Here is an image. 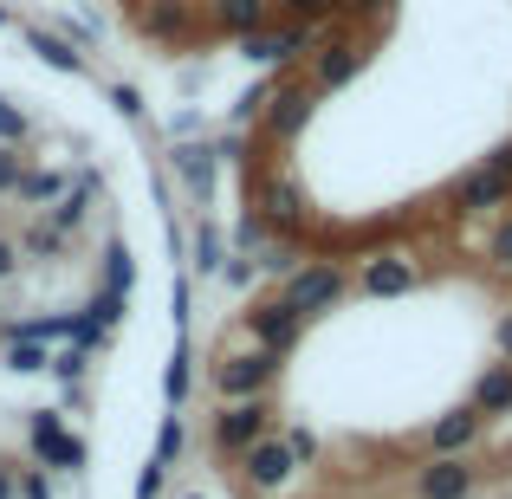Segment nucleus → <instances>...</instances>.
<instances>
[{
	"instance_id": "nucleus-12",
	"label": "nucleus",
	"mask_w": 512,
	"mask_h": 499,
	"mask_svg": "<svg viewBox=\"0 0 512 499\" xmlns=\"http://www.w3.org/2000/svg\"><path fill=\"white\" fill-rule=\"evenodd\" d=\"M253 214H260L273 234H299L305 227V188L292 175H266L260 195H253Z\"/></svg>"
},
{
	"instance_id": "nucleus-8",
	"label": "nucleus",
	"mask_w": 512,
	"mask_h": 499,
	"mask_svg": "<svg viewBox=\"0 0 512 499\" xmlns=\"http://www.w3.org/2000/svg\"><path fill=\"white\" fill-rule=\"evenodd\" d=\"M240 325H247V337H253L260 350L286 357V350L305 337V312H292L286 299H260V305H247V312H240Z\"/></svg>"
},
{
	"instance_id": "nucleus-7",
	"label": "nucleus",
	"mask_w": 512,
	"mask_h": 499,
	"mask_svg": "<svg viewBox=\"0 0 512 499\" xmlns=\"http://www.w3.org/2000/svg\"><path fill=\"white\" fill-rule=\"evenodd\" d=\"M415 286H422V273H415L409 253H370V260H363V273H357V299H370V305L409 299Z\"/></svg>"
},
{
	"instance_id": "nucleus-1",
	"label": "nucleus",
	"mask_w": 512,
	"mask_h": 499,
	"mask_svg": "<svg viewBox=\"0 0 512 499\" xmlns=\"http://www.w3.org/2000/svg\"><path fill=\"white\" fill-rule=\"evenodd\" d=\"M26 448H33V467H46V474H85V461H91L85 435H72L59 409L26 415Z\"/></svg>"
},
{
	"instance_id": "nucleus-19",
	"label": "nucleus",
	"mask_w": 512,
	"mask_h": 499,
	"mask_svg": "<svg viewBox=\"0 0 512 499\" xmlns=\"http://www.w3.org/2000/svg\"><path fill=\"white\" fill-rule=\"evenodd\" d=\"M208 13H214V26H221L227 39L273 26V0H208Z\"/></svg>"
},
{
	"instance_id": "nucleus-16",
	"label": "nucleus",
	"mask_w": 512,
	"mask_h": 499,
	"mask_svg": "<svg viewBox=\"0 0 512 499\" xmlns=\"http://www.w3.org/2000/svg\"><path fill=\"white\" fill-rule=\"evenodd\" d=\"M137 33L156 39V46H182V39L195 33V0H143Z\"/></svg>"
},
{
	"instance_id": "nucleus-28",
	"label": "nucleus",
	"mask_w": 512,
	"mask_h": 499,
	"mask_svg": "<svg viewBox=\"0 0 512 499\" xmlns=\"http://www.w3.org/2000/svg\"><path fill=\"white\" fill-rule=\"evenodd\" d=\"M175 454H182V415H163V428H156V454L150 461H163V467H175Z\"/></svg>"
},
{
	"instance_id": "nucleus-34",
	"label": "nucleus",
	"mask_w": 512,
	"mask_h": 499,
	"mask_svg": "<svg viewBox=\"0 0 512 499\" xmlns=\"http://www.w3.org/2000/svg\"><path fill=\"white\" fill-rule=\"evenodd\" d=\"M487 260L500 266V273H512V214H506V221L487 234Z\"/></svg>"
},
{
	"instance_id": "nucleus-36",
	"label": "nucleus",
	"mask_w": 512,
	"mask_h": 499,
	"mask_svg": "<svg viewBox=\"0 0 512 499\" xmlns=\"http://www.w3.org/2000/svg\"><path fill=\"white\" fill-rule=\"evenodd\" d=\"M163 480H169V467H163V461H150V467L137 474V499H163Z\"/></svg>"
},
{
	"instance_id": "nucleus-37",
	"label": "nucleus",
	"mask_w": 512,
	"mask_h": 499,
	"mask_svg": "<svg viewBox=\"0 0 512 499\" xmlns=\"http://www.w3.org/2000/svg\"><path fill=\"white\" fill-rule=\"evenodd\" d=\"M20 150H13V143H0V195H13V182H20Z\"/></svg>"
},
{
	"instance_id": "nucleus-14",
	"label": "nucleus",
	"mask_w": 512,
	"mask_h": 499,
	"mask_svg": "<svg viewBox=\"0 0 512 499\" xmlns=\"http://www.w3.org/2000/svg\"><path fill=\"white\" fill-rule=\"evenodd\" d=\"M357 72H363L357 39H318V52H312V91L318 98H325V91H344Z\"/></svg>"
},
{
	"instance_id": "nucleus-24",
	"label": "nucleus",
	"mask_w": 512,
	"mask_h": 499,
	"mask_svg": "<svg viewBox=\"0 0 512 499\" xmlns=\"http://www.w3.org/2000/svg\"><path fill=\"white\" fill-rule=\"evenodd\" d=\"M52 344H33V337H7V370L13 376H46Z\"/></svg>"
},
{
	"instance_id": "nucleus-13",
	"label": "nucleus",
	"mask_w": 512,
	"mask_h": 499,
	"mask_svg": "<svg viewBox=\"0 0 512 499\" xmlns=\"http://www.w3.org/2000/svg\"><path fill=\"white\" fill-rule=\"evenodd\" d=\"M480 435H487V415H480L474 402H461V409L428 422V454H474Z\"/></svg>"
},
{
	"instance_id": "nucleus-11",
	"label": "nucleus",
	"mask_w": 512,
	"mask_h": 499,
	"mask_svg": "<svg viewBox=\"0 0 512 499\" xmlns=\"http://www.w3.org/2000/svg\"><path fill=\"white\" fill-rule=\"evenodd\" d=\"M312 104H318V91H312V85H292V78H286V85L273 91V104H266V117H260L266 137H273L279 150H286V143H299L305 124H312Z\"/></svg>"
},
{
	"instance_id": "nucleus-22",
	"label": "nucleus",
	"mask_w": 512,
	"mask_h": 499,
	"mask_svg": "<svg viewBox=\"0 0 512 499\" xmlns=\"http://www.w3.org/2000/svg\"><path fill=\"white\" fill-rule=\"evenodd\" d=\"M279 85H286V78H253V85L234 98V111H227V117H234V130H247L253 117H266V104H273V91H279Z\"/></svg>"
},
{
	"instance_id": "nucleus-27",
	"label": "nucleus",
	"mask_w": 512,
	"mask_h": 499,
	"mask_svg": "<svg viewBox=\"0 0 512 499\" xmlns=\"http://www.w3.org/2000/svg\"><path fill=\"white\" fill-rule=\"evenodd\" d=\"M85 370H91V350L85 344H59V350H52V363H46V376H59V383H78Z\"/></svg>"
},
{
	"instance_id": "nucleus-23",
	"label": "nucleus",
	"mask_w": 512,
	"mask_h": 499,
	"mask_svg": "<svg viewBox=\"0 0 512 499\" xmlns=\"http://www.w3.org/2000/svg\"><path fill=\"white\" fill-rule=\"evenodd\" d=\"M130 279H137V266H130V247L124 240H104V292H117V299H130Z\"/></svg>"
},
{
	"instance_id": "nucleus-39",
	"label": "nucleus",
	"mask_w": 512,
	"mask_h": 499,
	"mask_svg": "<svg viewBox=\"0 0 512 499\" xmlns=\"http://www.w3.org/2000/svg\"><path fill=\"white\" fill-rule=\"evenodd\" d=\"M221 279H227V286H247V279H253V266H247V260H240V253H227V266H221Z\"/></svg>"
},
{
	"instance_id": "nucleus-15",
	"label": "nucleus",
	"mask_w": 512,
	"mask_h": 499,
	"mask_svg": "<svg viewBox=\"0 0 512 499\" xmlns=\"http://www.w3.org/2000/svg\"><path fill=\"white\" fill-rule=\"evenodd\" d=\"M98 195H104V175H98V169H78V182L65 188V195L52 201L46 214H39V221H46L52 234H65V240H72L78 227H85V214H91V201H98Z\"/></svg>"
},
{
	"instance_id": "nucleus-20",
	"label": "nucleus",
	"mask_w": 512,
	"mask_h": 499,
	"mask_svg": "<svg viewBox=\"0 0 512 499\" xmlns=\"http://www.w3.org/2000/svg\"><path fill=\"white\" fill-rule=\"evenodd\" d=\"M214 163H221V156H214V143H182V150H175V175L188 182V195L208 201V188H214Z\"/></svg>"
},
{
	"instance_id": "nucleus-41",
	"label": "nucleus",
	"mask_w": 512,
	"mask_h": 499,
	"mask_svg": "<svg viewBox=\"0 0 512 499\" xmlns=\"http://www.w3.org/2000/svg\"><path fill=\"white\" fill-rule=\"evenodd\" d=\"M20 273V247H13V240H0V279H13Z\"/></svg>"
},
{
	"instance_id": "nucleus-32",
	"label": "nucleus",
	"mask_w": 512,
	"mask_h": 499,
	"mask_svg": "<svg viewBox=\"0 0 512 499\" xmlns=\"http://www.w3.org/2000/svg\"><path fill=\"white\" fill-rule=\"evenodd\" d=\"M279 441H286V448H292V461H299V467H312V461H318V428L292 422V428H286V435H279Z\"/></svg>"
},
{
	"instance_id": "nucleus-5",
	"label": "nucleus",
	"mask_w": 512,
	"mask_h": 499,
	"mask_svg": "<svg viewBox=\"0 0 512 499\" xmlns=\"http://www.w3.org/2000/svg\"><path fill=\"white\" fill-rule=\"evenodd\" d=\"M344 292H350L344 266H331V260H305V266H292V273H286V292H279V299H286L292 312L318 318V312H331Z\"/></svg>"
},
{
	"instance_id": "nucleus-38",
	"label": "nucleus",
	"mask_w": 512,
	"mask_h": 499,
	"mask_svg": "<svg viewBox=\"0 0 512 499\" xmlns=\"http://www.w3.org/2000/svg\"><path fill=\"white\" fill-rule=\"evenodd\" d=\"M111 104H117V111H124V117H143V98H137V91H130V85H111Z\"/></svg>"
},
{
	"instance_id": "nucleus-30",
	"label": "nucleus",
	"mask_w": 512,
	"mask_h": 499,
	"mask_svg": "<svg viewBox=\"0 0 512 499\" xmlns=\"http://www.w3.org/2000/svg\"><path fill=\"white\" fill-rule=\"evenodd\" d=\"M13 499H59V493H52L46 467H20V474H13Z\"/></svg>"
},
{
	"instance_id": "nucleus-40",
	"label": "nucleus",
	"mask_w": 512,
	"mask_h": 499,
	"mask_svg": "<svg viewBox=\"0 0 512 499\" xmlns=\"http://www.w3.org/2000/svg\"><path fill=\"white\" fill-rule=\"evenodd\" d=\"M493 344H500V357L512 363V312H500V325H493Z\"/></svg>"
},
{
	"instance_id": "nucleus-17",
	"label": "nucleus",
	"mask_w": 512,
	"mask_h": 499,
	"mask_svg": "<svg viewBox=\"0 0 512 499\" xmlns=\"http://www.w3.org/2000/svg\"><path fill=\"white\" fill-rule=\"evenodd\" d=\"M467 402H474V409L487 415V422L512 415V363H506V357H500V363H487V370L474 376V396H467Z\"/></svg>"
},
{
	"instance_id": "nucleus-42",
	"label": "nucleus",
	"mask_w": 512,
	"mask_h": 499,
	"mask_svg": "<svg viewBox=\"0 0 512 499\" xmlns=\"http://www.w3.org/2000/svg\"><path fill=\"white\" fill-rule=\"evenodd\" d=\"M0 499H13V467L0 461Z\"/></svg>"
},
{
	"instance_id": "nucleus-21",
	"label": "nucleus",
	"mask_w": 512,
	"mask_h": 499,
	"mask_svg": "<svg viewBox=\"0 0 512 499\" xmlns=\"http://www.w3.org/2000/svg\"><path fill=\"white\" fill-rule=\"evenodd\" d=\"M65 188H72V182H65L59 169H20V182H13V195H20V201H33V208H52V201H59Z\"/></svg>"
},
{
	"instance_id": "nucleus-10",
	"label": "nucleus",
	"mask_w": 512,
	"mask_h": 499,
	"mask_svg": "<svg viewBox=\"0 0 512 499\" xmlns=\"http://www.w3.org/2000/svg\"><path fill=\"white\" fill-rule=\"evenodd\" d=\"M292 474H299V461H292V448L279 435H260L247 454H240V480H247V493H279Z\"/></svg>"
},
{
	"instance_id": "nucleus-2",
	"label": "nucleus",
	"mask_w": 512,
	"mask_h": 499,
	"mask_svg": "<svg viewBox=\"0 0 512 499\" xmlns=\"http://www.w3.org/2000/svg\"><path fill=\"white\" fill-rule=\"evenodd\" d=\"M279 370H286V357H273V350L247 344V350H227V357H214V396L221 402H240V396H266V389L279 383Z\"/></svg>"
},
{
	"instance_id": "nucleus-25",
	"label": "nucleus",
	"mask_w": 512,
	"mask_h": 499,
	"mask_svg": "<svg viewBox=\"0 0 512 499\" xmlns=\"http://www.w3.org/2000/svg\"><path fill=\"white\" fill-rule=\"evenodd\" d=\"M188 337H175V357H169V376H163V396H169V409H182L188 402V389H195V370H188Z\"/></svg>"
},
{
	"instance_id": "nucleus-26",
	"label": "nucleus",
	"mask_w": 512,
	"mask_h": 499,
	"mask_svg": "<svg viewBox=\"0 0 512 499\" xmlns=\"http://www.w3.org/2000/svg\"><path fill=\"white\" fill-rule=\"evenodd\" d=\"M195 266H201V273H221V266H227V247H221V227H214V221L195 227Z\"/></svg>"
},
{
	"instance_id": "nucleus-9",
	"label": "nucleus",
	"mask_w": 512,
	"mask_h": 499,
	"mask_svg": "<svg viewBox=\"0 0 512 499\" xmlns=\"http://www.w3.org/2000/svg\"><path fill=\"white\" fill-rule=\"evenodd\" d=\"M480 467L467 454H428V467L415 474V499H474Z\"/></svg>"
},
{
	"instance_id": "nucleus-35",
	"label": "nucleus",
	"mask_w": 512,
	"mask_h": 499,
	"mask_svg": "<svg viewBox=\"0 0 512 499\" xmlns=\"http://www.w3.org/2000/svg\"><path fill=\"white\" fill-rule=\"evenodd\" d=\"M26 137H33V124H26V117L20 111H13V104L7 98H0V143H13V150H20V143Z\"/></svg>"
},
{
	"instance_id": "nucleus-6",
	"label": "nucleus",
	"mask_w": 512,
	"mask_h": 499,
	"mask_svg": "<svg viewBox=\"0 0 512 499\" xmlns=\"http://www.w3.org/2000/svg\"><path fill=\"white\" fill-rule=\"evenodd\" d=\"M305 52H318V26L305 20H273L260 33H240V59L247 65H292Z\"/></svg>"
},
{
	"instance_id": "nucleus-31",
	"label": "nucleus",
	"mask_w": 512,
	"mask_h": 499,
	"mask_svg": "<svg viewBox=\"0 0 512 499\" xmlns=\"http://www.w3.org/2000/svg\"><path fill=\"white\" fill-rule=\"evenodd\" d=\"M266 234H273V227H266V221H260V214H253V208H247V214H240V227H234V253H240V260H247V253H253V247H266Z\"/></svg>"
},
{
	"instance_id": "nucleus-44",
	"label": "nucleus",
	"mask_w": 512,
	"mask_h": 499,
	"mask_svg": "<svg viewBox=\"0 0 512 499\" xmlns=\"http://www.w3.org/2000/svg\"><path fill=\"white\" fill-rule=\"evenodd\" d=\"M188 499H208V493H188Z\"/></svg>"
},
{
	"instance_id": "nucleus-4",
	"label": "nucleus",
	"mask_w": 512,
	"mask_h": 499,
	"mask_svg": "<svg viewBox=\"0 0 512 499\" xmlns=\"http://www.w3.org/2000/svg\"><path fill=\"white\" fill-rule=\"evenodd\" d=\"M214 454H227V461H240V454L253 448L260 435H273V402L266 396H240V402H221V415H214Z\"/></svg>"
},
{
	"instance_id": "nucleus-33",
	"label": "nucleus",
	"mask_w": 512,
	"mask_h": 499,
	"mask_svg": "<svg viewBox=\"0 0 512 499\" xmlns=\"http://www.w3.org/2000/svg\"><path fill=\"white\" fill-rule=\"evenodd\" d=\"M20 247H26V253H39V260H52V253H65V234H52L46 221H33V227H26V240H20Z\"/></svg>"
},
{
	"instance_id": "nucleus-29",
	"label": "nucleus",
	"mask_w": 512,
	"mask_h": 499,
	"mask_svg": "<svg viewBox=\"0 0 512 499\" xmlns=\"http://www.w3.org/2000/svg\"><path fill=\"white\" fill-rule=\"evenodd\" d=\"M273 7H286V20H305V26H318V20H331V13H338L344 0H273Z\"/></svg>"
},
{
	"instance_id": "nucleus-43",
	"label": "nucleus",
	"mask_w": 512,
	"mask_h": 499,
	"mask_svg": "<svg viewBox=\"0 0 512 499\" xmlns=\"http://www.w3.org/2000/svg\"><path fill=\"white\" fill-rule=\"evenodd\" d=\"M0 26H13V13H7V7H0Z\"/></svg>"
},
{
	"instance_id": "nucleus-18",
	"label": "nucleus",
	"mask_w": 512,
	"mask_h": 499,
	"mask_svg": "<svg viewBox=\"0 0 512 499\" xmlns=\"http://www.w3.org/2000/svg\"><path fill=\"white\" fill-rule=\"evenodd\" d=\"M26 52H33V59H46L52 72H65V78H85V72H91V65H85V52H78L72 39L46 33V26H26Z\"/></svg>"
},
{
	"instance_id": "nucleus-3",
	"label": "nucleus",
	"mask_w": 512,
	"mask_h": 499,
	"mask_svg": "<svg viewBox=\"0 0 512 499\" xmlns=\"http://www.w3.org/2000/svg\"><path fill=\"white\" fill-rule=\"evenodd\" d=\"M454 208H461V214H500V208H512V143H500L480 169H467L461 182H454Z\"/></svg>"
}]
</instances>
